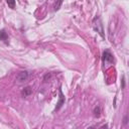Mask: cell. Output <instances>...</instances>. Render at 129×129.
<instances>
[{
	"mask_svg": "<svg viewBox=\"0 0 129 129\" xmlns=\"http://www.w3.org/2000/svg\"><path fill=\"white\" fill-rule=\"evenodd\" d=\"M93 24H94V27L95 29L97 30V32L102 36L104 37V30H103V24H102V21L99 17H95L94 20H93Z\"/></svg>",
	"mask_w": 129,
	"mask_h": 129,
	"instance_id": "6da1fadb",
	"label": "cell"
},
{
	"mask_svg": "<svg viewBox=\"0 0 129 129\" xmlns=\"http://www.w3.org/2000/svg\"><path fill=\"white\" fill-rule=\"evenodd\" d=\"M103 61L104 62H113L114 61V56L109 50H105L103 52Z\"/></svg>",
	"mask_w": 129,
	"mask_h": 129,
	"instance_id": "7a4b0ae2",
	"label": "cell"
},
{
	"mask_svg": "<svg viewBox=\"0 0 129 129\" xmlns=\"http://www.w3.org/2000/svg\"><path fill=\"white\" fill-rule=\"evenodd\" d=\"M27 79H28V72H26V71L20 72L16 77V81L18 83H23V82L27 81Z\"/></svg>",
	"mask_w": 129,
	"mask_h": 129,
	"instance_id": "3957f363",
	"label": "cell"
},
{
	"mask_svg": "<svg viewBox=\"0 0 129 129\" xmlns=\"http://www.w3.org/2000/svg\"><path fill=\"white\" fill-rule=\"evenodd\" d=\"M58 94H59V99H58V102L56 103V107H55V111H57V110H59L60 108H61V106L64 104V96H63V94H62V92H61V89H58Z\"/></svg>",
	"mask_w": 129,
	"mask_h": 129,
	"instance_id": "277c9868",
	"label": "cell"
},
{
	"mask_svg": "<svg viewBox=\"0 0 129 129\" xmlns=\"http://www.w3.org/2000/svg\"><path fill=\"white\" fill-rule=\"evenodd\" d=\"M0 40H2L5 43H8V35L4 29L0 30Z\"/></svg>",
	"mask_w": 129,
	"mask_h": 129,
	"instance_id": "5b68a950",
	"label": "cell"
},
{
	"mask_svg": "<svg viewBox=\"0 0 129 129\" xmlns=\"http://www.w3.org/2000/svg\"><path fill=\"white\" fill-rule=\"evenodd\" d=\"M31 93H32V89H31L30 87H26V88H24L23 91H22V95H23L24 97L29 96Z\"/></svg>",
	"mask_w": 129,
	"mask_h": 129,
	"instance_id": "8992f818",
	"label": "cell"
},
{
	"mask_svg": "<svg viewBox=\"0 0 129 129\" xmlns=\"http://www.w3.org/2000/svg\"><path fill=\"white\" fill-rule=\"evenodd\" d=\"M94 115L96 116V117H99L100 116V114H101V108L99 107V106H96L95 108H94Z\"/></svg>",
	"mask_w": 129,
	"mask_h": 129,
	"instance_id": "52a82bcc",
	"label": "cell"
},
{
	"mask_svg": "<svg viewBox=\"0 0 129 129\" xmlns=\"http://www.w3.org/2000/svg\"><path fill=\"white\" fill-rule=\"evenodd\" d=\"M15 4H16L15 1H7V5H8L10 8H14V7H15Z\"/></svg>",
	"mask_w": 129,
	"mask_h": 129,
	"instance_id": "ba28073f",
	"label": "cell"
},
{
	"mask_svg": "<svg viewBox=\"0 0 129 129\" xmlns=\"http://www.w3.org/2000/svg\"><path fill=\"white\" fill-rule=\"evenodd\" d=\"M61 4H62V2H61V1H58L57 3H55V5H54V10H55V11H56V10H58Z\"/></svg>",
	"mask_w": 129,
	"mask_h": 129,
	"instance_id": "9c48e42d",
	"label": "cell"
},
{
	"mask_svg": "<svg viewBox=\"0 0 129 129\" xmlns=\"http://www.w3.org/2000/svg\"><path fill=\"white\" fill-rule=\"evenodd\" d=\"M50 77H51V75H50V74H46V75L44 76V79H43V80H44V82H47V79L49 80V79H50Z\"/></svg>",
	"mask_w": 129,
	"mask_h": 129,
	"instance_id": "30bf717a",
	"label": "cell"
},
{
	"mask_svg": "<svg viewBox=\"0 0 129 129\" xmlns=\"http://www.w3.org/2000/svg\"><path fill=\"white\" fill-rule=\"evenodd\" d=\"M127 119H128V118H127V116H125V117H124V119H123V124H124V125H127V123H128Z\"/></svg>",
	"mask_w": 129,
	"mask_h": 129,
	"instance_id": "8fae6325",
	"label": "cell"
},
{
	"mask_svg": "<svg viewBox=\"0 0 129 129\" xmlns=\"http://www.w3.org/2000/svg\"><path fill=\"white\" fill-rule=\"evenodd\" d=\"M99 129H108V125L107 124H105V125H103V126H101Z\"/></svg>",
	"mask_w": 129,
	"mask_h": 129,
	"instance_id": "7c38bea8",
	"label": "cell"
},
{
	"mask_svg": "<svg viewBox=\"0 0 129 129\" xmlns=\"http://www.w3.org/2000/svg\"><path fill=\"white\" fill-rule=\"evenodd\" d=\"M125 87V78L123 77L122 78V88H124Z\"/></svg>",
	"mask_w": 129,
	"mask_h": 129,
	"instance_id": "4fadbf2b",
	"label": "cell"
},
{
	"mask_svg": "<svg viewBox=\"0 0 129 129\" xmlns=\"http://www.w3.org/2000/svg\"><path fill=\"white\" fill-rule=\"evenodd\" d=\"M88 129H95V127H94V126H91V127H89Z\"/></svg>",
	"mask_w": 129,
	"mask_h": 129,
	"instance_id": "5bb4252c",
	"label": "cell"
}]
</instances>
